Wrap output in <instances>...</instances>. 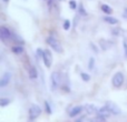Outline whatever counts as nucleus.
<instances>
[{
    "label": "nucleus",
    "mask_w": 127,
    "mask_h": 122,
    "mask_svg": "<svg viewBox=\"0 0 127 122\" xmlns=\"http://www.w3.org/2000/svg\"><path fill=\"white\" fill-rule=\"evenodd\" d=\"M83 109H84V108H83V107H80V105L72 108L71 111L69 112V117H70V118H75L76 116H78V114H80V113H81Z\"/></svg>",
    "instance_id": "obj_9"
},
{
    "label": "nucleus",
    "mask_w": 127,
    "mask_h": 122,
    "mask_svg": "<svg viewBox=\"0 0 127 122\" xmlns=\"http://www.w3.org/2000/svg\"><path fill=\"white\" fill-rule=\"evenodd\" d=\"M90 47L93 48V50H94V52H98V49L96 48V46H95L94 43H90Z\"/></svg>",
    "instance_id": "obj_27"
},
{
    "label": "nucleus",
    "mask_w": 127,
    "mask_h": 122,
    "mask_svg": "<svg viewBox=\"0 0 127 122\" xmlns=\"http://www.w3.org/2000/svg\"><path fill=\"white\" fill-rule=\"evenodd\" d=\"M3 1H4V2H8V1H9V0H3Z\"/></svg>",
    "instance_id": "obj_32"
},
{
    "label": "nucleus",
    "mask_w": 127,
    "mask_h": 122,
    "mask_svg": "<svg viewBox=\"0 0 127 122\" xmlns=\"http://www.w3.org/2000/svg\"><path fill=\"white\" fill-rule=\"evenodd\" d=\"M46 42L48 43V46L50 47L51 49H54V51H56V52H58V53H62L63 52L62 44H60V42L58 41V40L56 39L55 37H53V36H49V37H47Z\"/></svg>",
    "instance_id": "obj_1"
},
{
    "label": "nucleus",
    "mask_w": 127,
    "mask_h": 122,
    "mask_svg": "<svg viewBox=\"0 0 127 122\" xmlns=\"http://www.w3.org/2000/svg\"><path fill=\"white\" fill-rule=\"evenodd\" d=\"M123 16H124V18H126V19H127V8H125V9H124Z\"/></svg>",
    "instance_id": "obj_29"
},
{
    "label": "nucleus",
    "mask_w": 127,
    "mask_h": 122,
    "mask_svg": "<svg viewBox=\"0 0 127 122\" xmlns=\"http://www.w3.org/2000/svg\"><path fill=\"white\" fill-rule=\"evenodd\" d=\"M11 51H12L13 53H16V55H20V53L24 52V48H22L21 46H15L11 48Z\"/></svg>",
    "instance_id": "obj_15"
},
{
    "label": "nucleus",
    "mask_w": 127,
    "mask_h": 122,
    "mask_svg": "<svg viewBox=\"0 0 127 122\" xmlns=\"http://www.w3.org/2000/svg\"><path fill=\"white\" fill-rule=\"evenodd\" d=\"M44 104H45V110H46V113L51 114V108H50V104H49V103L47 102V101H45Z\"/></svg>",
    "instance_id": "obj_20"
},
{
    "label": "nucleus",
    "mask_w": 127,
    "mask_h": 122,
    "mask_svg": "<svg viewBox=\"0 0 127 122\" xmlns=\"http://www.w3.org/2000/svg\"><path fill=\"white\" fill-rule=\"evenodd\" d=\"M97 114H99V116H103V117H105V118H108V117H109L112 113H110L109 109H108V108L105 105V107L98 109V112H97Z\"/></svg>",
    "instance_id": "obj_11"
},
{
    "label": "nucleus",
    "mask_w": 127,
    "mask_h": 122,
    "mask_svg": "<svg viewBox=\"0 0 127 122\" xmlns=\"http://www.w3.org/2000/svg\"><path fill=\"white\" fill-rule=\"evenodd\" d=\"M112 83L115 88H121L124 83V74L122 72H116L113 77V80Z\"/></svg>",
    "instance_id": "obj_2"
},
{
    "label": "nucleus",
    "mask_w": 127,
    "mask_h": 122,
    "mask_svg": "<svg viewBox=\"0 0 127 122\" xmlns=\"http://www.w3.org/2000/svg\"><path fill=\"white\" fill-rule=\"evenodd\" d=\"M42 59H44V63L47 68L51 67V62H53V56H51V52L48 50V49H45L44 53H42Z\"/></svg>",
    "instance_id": "obj_4"
},
{
    "label": "nucleus",
    "mask_w": 127,
    "mask_h": 122,
    "mask_svg": "<svg viewBox=\"0 0 127 122\" xmlns=\"http://www.w3.org/2000/svg\"><path fill=\"white\" fill-rule=\"evenodd\" d=\"M69 7L72 9V10H75V9L77 8V3H76V1H75V0H70V1H69Z\"/></svg>",
    "instance_id": "obj_23"
},
{
    "label": "nucleus",
    "mask_w": 127,
    "mask_h": 122,
    "mask_svg": "<svg viewBox=\"0 0 127 122\" xmlns=\"http://www.w3.org/2000/svg\"><path fill=\"white\" fill-rule=\"evenodd\" d=\"M112 32H113V35H115V36H119V35H121L119 32H122V30H121V29H113Z\"/></svg>",
    "instance_id": "obj_25"
},
{
    "label": "nucleus",
    "mask_w": 127,
    "mask_h": 122,
    "mask_svg": "<svg viewBox=\"0 0 127 122\" xmlns=\"http://www.w3.org/2000/svg\"><path fill=\"white\" fill-rule=\"evenodd\" d=\"M70 26H71V24H70L69 20H65V22H64V29H65V30H69Z\"/></svg>",
    "instance_id": "obj_22"
},
{
    "label": "nucleus",
    "mask_w": 127,
    "mask_h": 122,
    "mask_svg": "<svg viewBox=\"0 0 127 122\" xmlns=\"http://www.w3.org/2000/svg\"><path fill=\"white\" fill-rule=\"evenodd\" d=\"M123 47H124V52H125V56L127 57V41H126V40H124Z\"/></svg>",
    "instance_id": "obj_26"
},
{
    "label": "nucleus",
    "mask_w": 127,
    "mask_h": 122,
    "mask_svg": "<svg viewBox=\"0 0 127 122\" xmlns=\"http://www.w3.org/2000/svg\"><path fill=\"white\" fill-rule=\"evenodd\" d=\"M78 12H79V15H80V16H83V17H86V16H87V12H86V10H85V8H84L83 3H80V4H79Z\"/></svg>",
    "instance_id": "obj_18"
},
{
    "label": "nucleus",
    "mask_w": 127,
    "mask_h": 122,
    "mask_svg": "<svg viewBox=\"0 0 127 122\" xmlns=\"http://www.w3.org/2000/svg\"><path fill=\"white\" fill-rule=\"evenodd\" d=\"M10 79H11V73L10 72H6V73L2 76V78L0 79V87L3 88V87H6L7 84H9Z\"/></svg>",
    "instance_id": "obj_8"
},
{
    "label": "nucleus",
    "mask_w": 127,
    "mask_h": 122,
    "mask_svg": "<svg viewBox=\"0 0 127 122\" xmlns=\"http://www.w3.org/2000/svg\"><path fill=\"white\" fill-rule=\"evenodd\" d=\"M104 20H105V21H107L108 23H110V24H116V23H118V20H117L116 18H113V17H110L109 15H108V16H106V17L104 18Z\"/></svg>",
    "instance_id": "obj_14"
},
{
    "label": "nucleus",
    "mask_w": 127,
    "mask_h": 122,
    "mask_svg": "<svg viewBox=\"0 0 127 122\" xmlns=\"http://www.w3.org/2000/svg\"><path fill=\"white\" fill-rule=\"evenodd\" d=\"M80 77H81V79H83L84 81H86V82L90 80V76L89 74H87V73H85V72H83V73L80 74Z\"/></svg>",
    "instance_id": "obj_21"
},
{
    "label": "nucleus",
    "mask_w": 127,
    "mask_h": 122,
    "mask_svg": "<svg viewBox=\"0 0 127 122\" xmlns=\"http://www.w3.org/2000/svg\"><path fill=\"white\" fill-rule=\"evenodd\" d=\"M40 113H41V109L37 104H33L29 109V118H30V120H35L36 118H38L40 116Z\"/></svg>",
    "instance_id": "obj_3"
},
{
    "label": "nucleus",
    "mask_w": 127,
    "mask_h": 122,
    "mask_svg": "<svg viewBox=\"0 0 127 122\" xmlns=\"http://www.w3.org/2000/svg\"><path fill=\"white\" fill-rule=\"evenodd\" d=\"M106 107H107L108 109H109V111H110V113H112V114H115V116H118V114H121V113H122L121 108H119L118 105H116L115 103L110 102V101L106 102Z\"/></svg>",
    "instance_id": "obj_6"
},
{
    "label": "nucleus",
    "mask_w": 127,
    "mask_h": 122,
    "mask_svg": "<svg viewBox=\"0 0 127 122\" xmlns=\"http://www.w3.org/2000/svg\"><path fill=\"white\" fill-rule=\"evenodd\" d=\"M11 39H12L15 42H17V43H19V44H24V43H25V42H24V40H22L21 38H20V37H18L17 35H13V33H12V37H11Z\"/></svg>",
    "instance_id": "obj_17"
},
{
    "label": "nucleus",
    "mask_w": 127,
    "mask_h": 122,
    "mask_svg": "<svg viewBox=\"0 0 127 122\" xmlns=\"http://www.w3.org/2000/svg\"><path fill=\"white\" fill-rule=\"evenodd\" d=\"M112 41H108V40H105V39H100L99 40V46H100V48L103 49V50H107V49H109L110 47H112Z\"/></svg>",
    "instance_id": "obj_10"
},
{
    "label": "nucleus",
    "mask_w": 127,
    "mask_h": 122,
    "mask_svg": "<svg viewBox=\"0 0 127 122\" xmlns=\"http://www.w3.org/2000/svg\"><path fill=\"white\" fill-rule=\"evenodd\" d=\"M59 81H60V74L59 72H54L51 74V89L56 90L59 84Z\"/></svg>",
    "instance_id": "obj_7"
},
{
    "label": "nucleus",
    "mask_w": 127,
    "mask_h": 122,
    "mask_svg": "<svg viewBox=\"0 0 127 122\" xmlns=\"http://www.w3.org/2000/svg\"><path fill=\"white\" fill-rule=\"evenodd\" d=\"M28 74H29V78L31 80H35V79L38 78V72H37V69L35 67H30L28 69Z\"/></svg>",
    "instance_id": "obj_12"
},
{
    "label": "nucleus",
    "mask_w": 127,
    "mask_h": 122,
    "mask_svg": "<svg viewBox=\"0 0 127 122\" xmlns=\"http://www.w3.org/2000/svg\"><path fill=\"white\" fill-rule=\"evenodd\" d=\"M85 110L88 114L89 113H97V112H98V109H97L94 104H87L85 107Z\"/></svg>",
    "instance_id": "obj_13"
},
{
    "label": "nucleus",
    "mask_w": 127,
    "mask_h": 122,
    "mask_svg": "<svg viewBox=\"0 0 127 122\" xmlns=\"http://www.w3.org/2000/svg\"><path fill=\"white\" fill-rule=\"evenodd\" d=\"M62 89H64L66 92H68V91H69V88H68L67 85H63V87H62Z\"/></svg>",
    "instance_id": "obj_30"
},
{
    "label": "nucleus",
    "mask_w": 127,
    "mask_h": 122,
    "mask_svg": "<svg viewBox=\"0 0 127 122\" xmlns=\"http://www.w3.org/2000/svg\"><path fill=\"white\" fill-rule=\"evenodd\" d=\"M42 53H44V50H41V49H37V55L39 56V57L40 56L42 57Z\"/></svg>",
    "instance_id": "obj_28"
},
{
    "label": "nucleus",
    "mask_w": 127,
    "mask_h": 122,
    "mask_svg": "<svg viewBox=\"0 0 127 122\" xmlns=\"http://www.w3.org/2000/svg\"><path fill=\"white\" fill-rule=\"evenodd\" d=\"M11 37H12V33H11V31L9 30L8 28H6L4 26L0 27V38H1L2 41L11 39Z\"/></svg>",
    "instance_id": "obj_5"
},
{
    "label": "nucleus",
    "mask_w": 127,
    "mask_h": 122,
    "mask_svg": "<svg viewBox=\"0 0 127 122\" xmlns=\"http://www.w3.org/2000/svg\"><path fill=\"white\" fill-rule=\"evenodd\" d=\"M9 103H10V100H9V99H6V98L0 99V105H1V107H6V105H8Z\"/></svg>",
    "instance_id": "obj_19"
},
{
    "label": "nucleus",
    "mask_w": 127,
    "mask_h": 122,
    "mask_svg": "<svg viewBox=\"0 0 127 122\" xmlns=\"http://www.w3.org/2000/svg\"><path fill=\"white\" fill-rule=\"evenodd\" d=\"M94 64H95V59H94V58H90L89 63H88V68H89L90 70H93V69H94Z\"/></svg>",
    "instance_id": "obj_24"
},
{
    "label": "nucleus",
    "mask_w": 127,
    "mask_h": 122,
    "mask_svg": "<svg viewBox=\"0 0 127 122\" xmlns=\"http://www.w3.org/2000/svg\"><path fill=\"white\" fill-rule=\"evenodd\" d=\"M101 10H103L106 15H112L113 13V9L110 8L108 4H101Z\"/></svg>",
    "instance_id": "obj_16"
},
{
    "label": "nucleus",
    "mask_w": 127,
    "mask_h": 122,
    "mask_svg": "<svg viewBox=\"0 0 127 122\" xmlns=\"http://www.w3.org/2000/svg\"><path fill=\"white\" fill-rule=\"evenodd\" d=\"M53 1H54V0H47V2H48V6H49V7L53 6Z\"/></svg>",
    "instance_id": "obj_31"
}]
</instances>
